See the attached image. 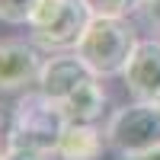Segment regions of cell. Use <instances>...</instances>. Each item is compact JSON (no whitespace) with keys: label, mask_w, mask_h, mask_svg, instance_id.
Returning <instances> with one entry per match:
<instances>
[{"label":"cell","mask_w":160,"mask_h":160,"mask_svg":"<svg viewBox=\"0 0 160 160\" xmlns=\"http://www.w3.org/2000/svg\"><path fill=\"white\" fill-rule=\"evenodd\" d=\"M90 10L83 0H38V7L29 19V38L45 51H74L80 35L87 32Z\"/></svg>","instance_id":"3957f363"},{"label":"cell","mask_w":160,"mask_h":160,"mask_svg":"<svg viewBox=\"0 0 160 160\" xmlns=\"http://www.w3.org/2000/svg\"><path fill=\"white\" fill-rule=\"evenodd\" d=\"M7 160H51V157L38 151H26V148H7Z\"/></svg>","instance_id":"4fadbf2b"},{"label":"cell","mask_w":160,"mask_h":160,"mask_svg":"<svg viewBox=\"0 0 160 160\" xmlns=\"http://www.w3.org/2000/svg\"><path fill=\"white\" fill-rule=\"evenodd\" d=\"M138 45H141L138 29L131 26L128 16H93L74 51L87 61V68L96 77L109 80L125 74Z\"/></svg>","instance_id":"7a4b0ae2"},{"label":"cell","mask_w":160,"mask_h":160,"mask_svg":"<svg viewBox=\"0 0 160 160\" xmlns=\"http://www.w3.org/2000/svg\"><path fill=\"white\" fill-rule=\"evenodd\" d=\"M90 16H135L141 0H83Z\"/></svg>","instance_id":"8fae6325"},{"label":"cell","mask_w":160,"mask_h":160,"mask_svg":"<svg viewBox=\"0 0 160 160\" xmlns=\"http://www.w3.org/2000/svg\"><path fill=\"white\" fill-rule=\"evenodd\" d=\"M122 80H125V90L135 99L160 102V42L157 38H148V42H141L135 48Z\"/></svg>","instance_id":"52a82bcc"},{"label":"cell","mask_w":160,"mask_h":160,"mask_svg":"<svg viewBox=\"0 0 160 160\" xmlns=\"http://www.w3.org/2000/svg\"><path fill=\"white\" fill-rule=\"evenodd\" d=\"M90 77H93V71L87 68V61L80 58L77 51H55V55H48L45 64H42L38 90H42L45 96H51L55 102H64Z\"/></svg>","instance_id":"8992f818"},{"label":"cell","mask_w":160,"mask_h":160,"mask_svg":"<svg viewBox=\"0 0 160 160\" xmlns=\"http://www.w3.org/2000/svg\"><path fill=\"white\" fill-rule=\"evenodd\" d=\"M135 16L148 26V29L160 32V0H141L138 10H135Z\"/></svg>","instance_id":"7c38bea8"},{"label":"cell","mask_w":160,"mask_h":160,"mask_svg":"<svg viewBox=\"0 0 160 160\" xmlns=\"http://www.w3.org/2000/svg\"><path fill=\"white\" fill-rule=\"evenodd\" d=\"M106 141L118 157L160 148V102L135 99L115 109L106 122Z\"/></svg>","instance_id":"277c9868"},{"label":"cell","mask_w":160,"mask_h":160,"mask_svg":"<svg viewBox=\"0 0 160 160\" xmlns=\"http://www.w3.org/2000/svg\"><path fill=\"white\" fill-rule=\"evenodd\" d=\"M0 160H7V131H0Z\"/></svg>","instance_id":"9a60e30c"},{"label":"cell","mask_w":160,"mask_h":160,"mask_svg":"<svg viewBox=\"0 0 160 160\" xmlns=\"http://www.w3.org/2000/svg\"><path fill=\"white\" fill-rule=\"evenodd\" d=\"M106 151L109 141L106 131L96 128V122H68L58 141V160H99Z\"/></svg>","instance_id":"ba28073f"},{"label":"cell","mask_w":160,"mask_h":160,"mask_svg":"<svg viewBox=\"0 0 160 160\" xmlns=\"http://www.w3.org/2000/svg\"><path fill=\"white\" fill-rule=\"evenodd\" d=\"M122 160H160V148H154V151H141V154H131V157H122Z\"/></svg>","instance_id":"5bb4252c"},{"label":"cell","mask_w":160,"mask_h":160,"mask_svg":"<svg viewBox=\"0 0 160 160\" xmlns=\"http://www.w3.org/2000/svg\"><path fill=\"white\" fill-rule=\"evenodd\" d=\"M68 122H99V115L106 109V87H102V77L93 74L90 80H83L68 99L61 102Z\"/></svg>","instance_id":"9c48e42d"},{"label":"cell","mask_w":160,"mask_h":160,"mask_svg":"<svg viewBox=\"0 0 160 160\" xmlns=\"http://www.w3.org/2000/svg\"><path fill=\"white\" fill-rule=\"evenodd\" d=\"M64 128H68V115H64L61 102L45 96L38 87L26 90L13 102V122H10L7 148H26V151L58 157V141L64 135Z\"/></svg>","instance_id":"6da1fadb"},{"label":"cell","mask_w":160,"mask_h":160,"mask_svg":"<svg viewBox=\"0 0 160 160\" xmlns=\"http://www.w3.org/2000/svg\"><path fill=\"white\" fill-rule=\"evenodd\" d=\"M42 48L32 38H3L0 42V96H19L26 90L38 87L42 74Z\"/></svg>","instance_id":"5b68a950"},{"label":"cell","mask_w":160,"mask_h":160,"mask_svg":"<svg viewBox=\"0 0 160 160\" xmlns=\"http://www.w3.org/2000/svg\"><path fill=\"white\" fill-rule=\"evenodd\" d=\"M38 0H0V19L10 26H29Z\"/></svg>","instance_id":"30bf717a"}]
</instances>
